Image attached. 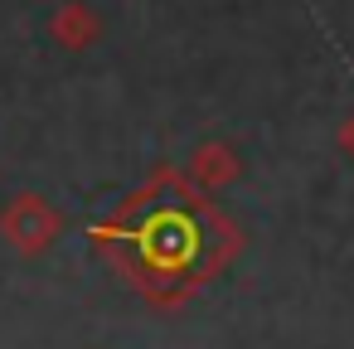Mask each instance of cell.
<instances>
[{"instance_id": "3", "label": "cell", "mask_w": 354, "mask_h": 349, "mask_svg": "<svg viewBox=\"0 0 354 349\" xmlns=\"http://www.w3.org/2000/svg\"><path fill=\"white\" fill-rule=\"evenodd\" d=\"M194 175L199 180H223V175H233V155L218 151V146H209V151L194 155Z\"/></svg>"}, {"instance_id": "1", "label": "cell", "mask_w": 354, "mask_h": 349, "mask_svg": "<svg viewBox=\"0 0 354 349\" xmlns=\"http://www.w3.org/2000/svg\"><path fill=\"white\" fill-rule=\"evenodd\" d=\"M0 233H6V243L20 257H39V252H49L59 243L64 218L44 194H10L0 204Z\"/></svg>"}, {"instance_id": "2", "label": "cell", "mask_w": 354, "mask_h": 349, "mask_svg": "<svg viewBox=\"0 0 354 349\" xmlns=\"http://www.w3.org/2000/svg\"><path fill=\"white\" fill-rule=\"evenodd\" d=\"M49 35H54V44H64V49H88V44H97L102 25H97V15L83 6V0H68V6L54 10Z\"/></svg>"}]
</instances>
